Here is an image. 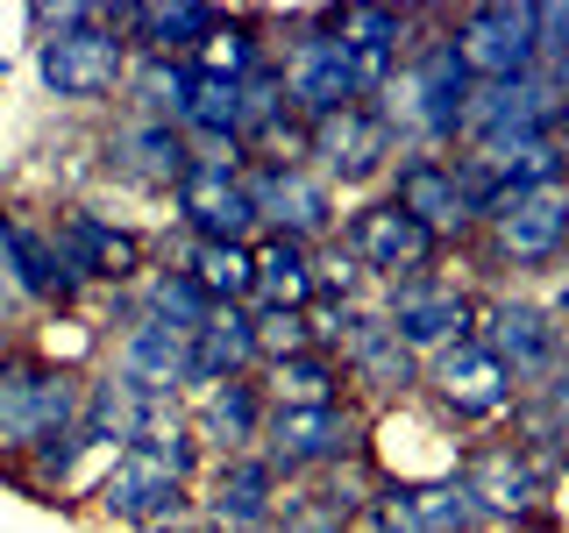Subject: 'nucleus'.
<instances>
[{"mask_svg":"<svg viewBox=\"0 0 569 533\" xmlns=\"http://www.w3.org/2000/svg\"><path fill=\"white\" fill-rule=\"evenodd\" d=\"M462 100H470V71L449 43V22H435L427 36H413V50L370 107L391 121L399 157H449L462 142Z\"/></svg>","mask_w":569,"mask_h":533,"instance_id":"f257e3e1","label":"nucleus"},{"mask_svg":"<svg viewBox=\"0 0 569 533\" xmlns=\"http://www.w3.org/2000/svg\"><path fill=\"white\" fill-rule=\"evenodd\" d=\"M257 455L278 470V484H313V476L342 470V462H370V420L342 405H271L263 413Z\"/></svg>","mask_w":569,"mask_h":533,"instance_id":"f03ea898","label":"nucleus"},{"mask_svg":"<svg viewBox=\"0 0 569 533\" xmlns=\"http://www.w3.org/2000/svg\"><path fill=\"white\" fill-rule=\"evenodd\" d=\"M79 399H86V378L64 363H43L29 349H8L0 355V455H29L43 434H64L79 426Z\"/></svg>","mask_w":569,"mask_h":533,"instance_id":"7ed1b4c3","label":"nucleus"},{"mask_svg":"<svg viewBox=\"0 0 569 533\" xmlns=\"http://www.w3.org/2000/svg\"><path fill=\"white\" fill-rule=\"evenodd\" d=\"M129 58L136 50L121 43V29H107L100 8H86V22H71V29L36 36V79H43V93L64 100V107L114 100L121 79H129Z\"/></svg>","mask_w":569,"mask_h":533,"instance_id":"20e7f679","label":"nucleus"},{"mask_svg":"<svg viewBox=\"0 0 569 533\" xmlns=\"http://www.w3.org/2000/svg\"><path fill=\"white\" fill-rule=\"evenodd\" d=\"M378 313H385V328L399 334L420 363H435L441 349H456V342H470V334H477V292H462V284L441 278V271L385 284V306Z\"/></svg>","mask_w":569,"mask_h":533,"instance_id":"39448f33","label":"nucleus"},{"mask_svg":"<svg viewBox=\"0 0 569 533\" xmlns=\"http://www.w3.org/2000/svg\"><path fill=\"white\" fill-rule=\"evenodd\" d=\"M249 207H257L263 235H292V242H335L342 235V207H335V185L313 164H249Z\"/></svg>","mask_w":569,"mask_h":533,"instance_id":"423d86ee","label":"nucleus"},{"mask_svg":"<svg viewBox=\"0 0 569 533\" xmlns=\"http://www.w3.org/2000/svg\"><path fill=\"white\" fill-rule=\"evenodd\" d=\"M307 164L328 178V185H378L399 164V135L370 100L335 107V114L307 121Z\"/></svg>","mask_w":569,"mask_h":533,"instance_id":"0eeeda50","label":"nucleus"},{"mask_svg":"<svg viewBox=\"0 0 569 533\" xmlns=\"http://www.w3.org/2000/svg\"><path fill=\"white\" fill-rule=\"evenodd\" d=\"M449 43H456L462 71H470V86H506V79H533V71H541V43H533V0L449 14Z\"/></svg>","mask_w":569,"mask_h":533,"instance_id":"6e6552de","label":"nucleus"},{"mask_svg":"<svg viewBox=\"0 0 569 533\" xmlns=\"http://www.w3.org/2000/svg\"><path fill=\"white\" fill-rule=\"evenodd\" d=\"M420 391L441 405V420H449V426H485V420H506L512 405L527 399V391L506 378V363H498V355H491L485 342H477V334H470V342H456V349H441L435 363H427Z\"/></svg>","mask_w":569,"mask_h":533,"instance_id":"1a4fd4ad","label":"nucleus"},{"mask_svg":"<svg viewBox=\"0 0 569 533\" xmlns=\"http://www.w3.org/2000/svg\"><path fill=\"white\" fill-rule=\"evenodd\" d=\"M278 71H284V100H292L299 121H320V114H335V107H356V100H363V86H356V64H349V43L335 36L328 8L307 14V29L284 43Z\"/></svg>","mask_w":569,"mask_h":533,"instance_id":"9d476101","label":"nucleus"},{"mask_svg":"<svg viewBox=\"0 0 569 533\" xmlns=\"http://www.w3.org/2000/svg\"><path fill=\"white\" fill-rule=\"evenodd\" d=\"M93 505H100V520L150 533V526L186 520V512H192V484L178 470H164L150 449H121L114 462H107V476L93 484Z\"/></svg>","mask_w":569,"mask_h":533,"instance_id":"9b49d317","label":"nucleus"},{"mask_svg":"<svg viewBox=\"0 0 569 533\" xmlns=\"http://www.w3.org/2000/svg\"><path fill=\"white\" fill-rule=\"evenodd\" d=\"M349 249L356 263H363L378 284H399V278H420V271H435L441 263V242L427 235V228L413 221V213H399L378 192V200H363L356 213H342V235H335Z\"/></svg>","mask_w":569,"mask_h":533,"instance_id":"f8f14e48","label":"nucleus"},{"mask_svg":"<svg viewBox=\"0 0 569 533\" xmlns=\"http://www.w3.org/2000/svg\"><path fill=\"white\" fill-rule=\"evenodd\" d=\"M328 355L342 363L349 399H356V391H363V399H413L420 378H427V363L385 328V313H378V306H356V313H349V328L335 334V349H328Z\"/></svg>","mask_w":569,"mask_h":533,"instance_id":"ddd939ff","label":"nucleus"},{"mask_svg":"<svg viewBox=\"0 0 569 533\" xmlns=\"http://www.w3.org/2000/svg\"><path fill=\"white\" fill-rule=\"evenodd\" d=\"M477 342L506 363V378L520 391H541L548 370L562 363L556 320H548V306H533V299H477Z\"/></svg>","mask_w":569,"mask_h":533,"instance_id":"4468645a","label":"nucleus"},{"mask_svg":"<svg viewBox=\"0 0 569 533\" xmlns=\"http://www.w3.org/2000/svg\"><path fill=\"white\" fill-rule=\"evenodd\" d=\"M456 484L470 491V505L485 512V526H520L533 505H548L541 470L512 449V441H485V449H462Z\"/></svg>","mask_w":569,"mask_h":533,"instance_id":"2eb2a0df","label":"nucleus"},{"mask_svg":"<svg viewBox=\"0 0 569 533\" xmlns=\"http://www.w3.org/2000/svg\"><path fill=\"white\" fill-rule=\"evenodd\" d=\"M385 200L399 207V213H413V221H420L441 249L477 235V213H470V200H462L449 157H399V164H391V178H385Z\"/></svg>","mask_w":569,"mask_h":533,"instance_id":"dca6fc26","label":"nucleus"},{"mask_svg":"<svg viewBox=\"0 0 569 533\" xmlns=\"http://www.w3.org/2000/svg\"><path fill=\"white\" fill-rule=\"evenodd\" d=\"M278 497H284V484L263 455H228V462H213V476H207V491L192 497V512H200L213 533H271Z\"/></svg>","mask_w":569,"mask_h":533,"instance_id":"f3484780","label":"nucleus"},{"mask_svg":"<svg viewBox=\"0 0 569 533\" xmlns=\"http://www.w3.org/2000/svg\"><path fill=\"white\" fill-rule=\"evenodd\" d=\"M328 22L349 43L363 100H378L391 86V71H399V58L413 50V36H420V8H370V0H356V8H328Z\"/></svg>","mask_w":569,"mask_h":533,"instance_id":"a211bd4d","label":"nucleus"},{"mask_svg":"<svg viewBox=\"0 0 569 533\" xmlns=\"http://www.w3.org/2000/svg\"><path fill=\"white\" fill-rule=\"evenodd\" d=\"M50 242H58V257L71 263L79 284H136L142 257H150L136 228H114V221H100V213H86V207H64L58 228H50Z\"/></svg>","mask_w":569,"mask_h":533,"instance_id":"6ab92c4d","label":"nucleus"},{"mask_svg":"<svg viewBox=\"0 0 569 533\" xmlns=\"http://www.w3.org/2000/svg\"><path fill=\"white\" fill-rule=\"evenodd\" d=\"M485 249L506 271H548V263H562L569 257V185L533 192L512 213H498L485 228Z\"/></svg>","mask_w":569,"mask_h":533,"instance_id":"aec40b11","label":"nucleus"},{"mask_svg":"<svg viewBox=\"0 0 569 533\" xmlns=\"http://www.w3.org/2000/svg\"><path fill=\"white\" fill-rule=\"evenodd\" d=\"M107 378L129 384L136 399H186L192 391V370H186V334H171L164 320H129V328L114 334V363H107Z\"/></svg>","mask_w":569,"mask_h":533,"instance_id":"412c9836","label":"nucleus"},{"mask_svg":"<svg viewBox=\"0 0 569 533\" xmlns=\"http://www.w3.org/2000/svg\"><path fill=\"white\" fill-rule=\"evenodd\" d=\"M178 221L192 228V242H257V207H249V185L228 171H186L171 185Z\"/></svg>","mask_w":569,"mask_h":533,"instance_id":"4be33fe9","label":"nucleus"},{"mask_svg":"<svg viewBox=\"0 0 569 533\" xmlns=\"http://www.w3.org/2000/svg\"><path fill=\"white\" fill-rule=\"evenodd\" d=\"M107 171L136 178V185H157V192H171L178 178L192 171V142L178 135L171 121H142V114H129L114 135H107Z\"/></svg>","mask_w":569,"mask_h":533,"instance_id":"5701e85b","label":"nucleus"},{"mask_svg":"<svg viewBox=\"0 0 569 533\" xmlns=\"http://www.w3.org/2000/svg\"><path fill=\"white\" fill-rule=\"evenodd\" d=\"M263 391L257 378H236V384H213L200 391V405H192V434H200V449L213 462H228V455H257V441H263Z\"/></svg>","mask_w":569,"mask_h":533,"instance_id":"b1692460","label":"nucleus"},{"mask_svg":"<svg viewBox=\"0 0 569 533\" xmlns=\"http://www.w3.org/2000/svg\"><path fill=\"white\" fill-rule=\"evenodd\" d=\"M186 370H192V391L257 378V328H249V306H213L207 328L186 342Z\"/></svg>","mask_w":569,"mask_h":533,"instance_id":"393cba45","label":"nucleus"},{"mask_svg":"<svg viewBox=\"0 0 569 533\" xmlns=\"http://www.w3.org/2000/svg\"><path fill=\"white\" fill-rule=\"evenodd\" d=\"M385 505L399 512L413 533H491L485 512L470 505V491L456 476H385Z\"/></svg>","mask_w":569,"mask_h":533,"instance_id":"a878e982","label":"nucleus"},{"mask_svg":"<svg viewBox=\"0 0 569 533\" xmlns=\"http://www.w3.org/2000/svg\"><path fill=\"white\" fill-rule=\"evenodd\" d=\"M257 257V284H249V306H284V313H307L320 299L313 284V249L292 242V235H257L249 242Z\"/></svg>","mask_w":569,"mask_h":533,"instance_id":"bb28decb","label":"nucleus"},{"mask_svg":"<svg viewBox=\"0 0 569 533\" xmlns=\"http://www.w3.org/2000/svg\"><path fill=\"white\" fill-rule=\"evenodd\" d=\"M257 391L263 405H342L349 399V378L328 349H307V355H284V363H263L257 370Z\"/></svg>","mask_w":569,"mask_h":533,"instance_id":"cd10ccee","label":"nucleus"},{"mask_svg":"<svg viewBox=\"0 0 569 533\" xmlns=\"http://www.w3.org/2000/svg\"><path fill=\"white\" fill-rule=\"evenodd\" d=\"M178 135H186V142L242 135V93H236V79L192 64V71H186V100H178Z\"/></svg>","mask_w":569,"mask_h":533,"instance_id":"c85d7f7f","label":"nucleus"},{"mask_svg":"<svg viewBox=\"0 0 569 533\" xmlns=\"http://www.w3.org/2000/svg\"><path fill=\"white\" fill-rule=\"evenodd\" d=\"M213 306H249V284H257V257L249 242H192L186 263H178Z\"/></svg>","mask_w":569,"mask_h":533,"instance_id":"c756f323","label":"nucleus"},{"mask_svg":"<svg viewBox=\"0 0 569 533\" xmlns=\"http://www.w3.org/2000/svg\"><path fill=\"white\" fill-rule=\"evenodd\" d=\"M136 391L129 384H114V378H93L86 384V399H79V434H86V449H129L136 441Z\"/></svg>","mask_w":569,"mask_h":533,"instance_id":"7c9ffc66","label":"nucleus"},{"mask_svg":"<svg viewBox=\"0 0 569 533\" xmlns=\"http://www.w3.org/2000/svg\"><path fill=\"white\" fill-rule=\"evenodd\" d=\"M186 71H192V64H171V58H129V79H121V100H129V114H142V121H171V129H178Z\"/></svg>","mask_w":569,"mask_h":533,"instance_id":"2f4dec72","label":"nucleus"},{"mask_svg":"<svg viewBox=\"0 0 569 533\" xmlns=\"http://www.w3.org/2000/svg\"><path fill=\"white\" fill-rule=\"evenodd\" d=\"M207 313H213V299L192 284L186 271H157V278H142V320H164L171 334H200L207 328Z\"/></svg>","mask_w":569,"mask_h":533,"instance_id":"473e14b6","label":"nucleus"},{"mask_svg":"<svg viewBox=\"0 0 569 533\" xmlns=\"http://www.w3.org/2000/svg\"><path fill=\"white\" fill-rule=\"evenodd\" d=\"M192 64H200V71H221V79L242 86L257 64H271V43L257 36V22H249V14H221V29L207 36V50H200Z\"/></svg>","mask_w":569,"mask_h":533,"instance_id":"72a5a7b5","label":"nucleus"},{"mask_svg":"<svg viewBox=\"0 0 569 533\" xmlns=\"http://www.w3.org/2000/svg\"><path fill=\"white\" fill-rule=\"evenodd\" d=\"M349 526H356V512H342L320 484L284 491L278 497V520H271V533H349Z\"/></svg>","mask_w":569,"mask_h":533,"instance_id":"f704fd0d","label":"nucleus"},{"mask_svg":"<svg viewBox=\"0 0 569 533\" xmlns=\"http://www.w3.org/2000/svg\"><path fill=\"white\" fill-rule=\"evenodd\" d=\"M249 328H257V370H263V363H284V355H307V349H313V328H307V313H284V306H249Z\"/></svg>","mask_w":569,"mask_h":533,"instance_id":"c9c22d12","label":"nucleus"},{"mask_svg":"<svg viewBox=\"0 0 569 533\" xmlns=\"http://www.w3.org/2000/svg\"><path fill=\"white\" fill-rule=\"evenodd\" d=\"M533 43H541V71L569 58V0H533Z\"/></svg>","mask_w":569,"mask_h":533,"instance_id":"e433bc0d","label":"nucleus"},{"mask_svg":"<svg viewBox=\"0 0 569 533\" xmlns=\"http://www.w3.org/2000/svg\"><path fill=\"white\" fill-rule=\"evenodd\" d=\"M533 399H541V405H548V413H556V426H562V434H569V355H562V363H556V370H548V384H541V391H533Z\"/></svg>","mask_w":569,"mask_h":533,"instance_id":"4c0bfd02","label":"nucleus"},{"mask_svg":"<svg viewBox=\"0 0 569 533\" xmlns=\"http://www.w3.org/2000/svg\"><path fill=\"white\" fill-rule=\"evenodd\" d=\"M349 533H413V526H406L399 512H391L385 497H378V505H370V512H356V526H349Z\"/></svg>","mask_w":569,"mask_h":533,"instance_id":"58836bf2","label":"nucleus"},{"mask_svg":"<svg viewBox=\"0 0 569 533\" xmlns=\"http://www.w3.org/2000/svg\"><path fill=\"white\" fill-rule=\"evenodd\" d=\"M548 320H556V342H562V355H569V292H556V306H548Z\"/></svg>","mask_w":569,"mask_h":533,"instance_id":"ea45409f","label":"nucleus"},{"mask_svg":"<svg viewBox=\"0 0 569 533\" xmlns=\"http://www.w3.org/2000/svg\"><path fill=\"white\" fill-rule=\"evenodd\" d=\"M150 533H213L200 512H186V520H171V526H150Z\"/></svg>","mask_w":569,"mask_h":533,"instance_id":"a19ab883","label":"nucleus"},{"mask_svg":"<svg viewBox=\"0 0 569 533\" xmlns=\"http://www.w3.org/2000/svg\"><path fill=\"white\" fill-rule=\"evenodd\" d=\"M548 86H556V100L569 107V58H562V64H548Z\"/></svg>","mask_w":569,"mask_h":533,"instance_id":"79ce46f5","label":"nucleus"},{"mask_svg":"<svg viewBox=\"0 0 569 533\" xmlns=\"http://www.w3.org/2000/svg\"><path fill=\"white\" fill-rule=\"evenodd\" d=\"M0 86H8V58H0Z\"/></svg>","mask_w":569,"mask_h":533,"instance_id":"37998d69","label":"nucleus"},{"mask_svg":"<svg viewBox=\"0 0 569 533\" xmlns=\"http://www.w3.org/2000/svg\"><path fill=\"white\" fill-rule=\"evenodd\" d=\"M0 476H8V455H0Z\"/></svg>","mask_w":569,"mask_h":533,"instance_id":"c03bdc74","label":"nucleus"},{"mask_svg":"<svg viewBox=\"0 0 569 533\" xmlns=\"http://www.w3.org/2000/svg\"><path fill=\"white\" fill-rule=\"evenodd\" d=\"M0 221H8V207H0Z\"/></svg>","mask_w":569,"mask_h":533,"instance_id":"a18cd8bd","label":"nucleus"}]
</instances>
